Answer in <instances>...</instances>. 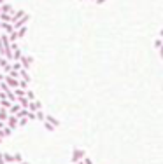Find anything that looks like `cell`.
I'll use <instances>...</instances> for the list:
<instances>
[{"label": "cell", "instance_id": "cell-1", "mask_svg": "<svg viewBox=\"0 0 163 164\" xmlns=\"http://www.w3.org/2000/svg\"><path fill=\"white\" fill-rule=\"evenodd\" d=\"M19 63H21V66L25 68V70H30V66H32V63H34V59H32V56H26L23 54L19 58Z\"/></svg>", "mask_w": 163, "mask_h": 164}, {"label": "cell", "instance_id": "cell-2", "mask_svg": "<svg viewBox=\"0 0 163 164\" xmlns=\"http://www.w3.org/2000/svg\"><path fill=\"white\" fill-rule=\"evenodd\" d=\"M4 82H5V84L11 87V89H16V87H19V79H14V77H11V75H5Z\"/></svg>", "mask_w": 163, "mask_h": 164}, {"label": "cell", "instance_id": "cell-3", "mask_svg": "<svg viewBox=\"0 0 163 164\" xmlns=\"http://www.w3.org/2000/svg\"><path fill=\"white\" fill-rule=\"evenodd\" d=\"M86 154H84V150H81V148H74L72 150V163H79V161H83V157H84Z\"/></svg>", "mask_w": 163, "mask_h": 164}, {"label": "cell", "instance_id": "cell-4", "mask_svg": "<svg viewBox=\"0 0 163 164\" xmlns=\"http://www.w3.org/2000/svg\"><path fill=\"white\" fill-rule=\"evenodd\" d=\"M5 126H7V128H11L12 131H14V129L18 128V117L9 113V117H7V121H5Z\"/></svg>", "mask_w": 163, "mask_h": 164}, {"label": "cell", "instance_id": "cell-5", "mask_svg": "<svg viewBox=\"0 0 163 164\" xmlns=\"http://www.w3.org/2000/svg\"><path fill=\"white\" fill-rule=\"evenodd\" d=\"M28 110H30V112H37V110H42V103H40L39 100H32V101L28 103Z\"/></svg>", "mask_w": 163, "mask_h": 164}, {"label": "cell", "instance_id": "cell-6", "mask_svg": "<svg viewBox=\"0 0 163 164\" xmlns=\"http://www.w3.org/2000/svg\"><path fill=\"white\" fill-rule=\"evenodd\" d=\"M0 30H4V33H12L14 32V28H12V23H5V21H2V28Z\"/></svg>", "mask_w": 163, "mask_h": 164}, {"label": "cell", "instance_id": "cell-7", "mask_svg": "<svg viewBox=\"0 0 163 164\" xmlns=\"http://www.w3.org/2000/svg\"><path fill=\"white\" fill-rule=\"evenodd\" d=\"M46 121H48L49 124H53L54 128H58V126H60V121H58L54 115H51V113H46Z\"/></svg>", "mask_w": 163, "mask_h": 164}, {"label": "cell", "instance_id": "cell-8", "mask_svg": "<svg viewBox=\"0 0 163 164\" xmlns=\"http://www.w3.org/2000/svg\"><path fill=\"white\" fill-rule=\"evenodd\" d=\"M16 101H18L19 105H21V108H28V103H30V100H28L26 96H19Z\"/></svg>", "mask_w": 163, "mask_h": 164}, {"label": "cell", "instance_id": "cell-9", "mask_svg": "<svg viewBox=\"0 0 163 164\" xmlns=\"http://www.w3.org/2000/svg\"><path fill=\"white\" fill-rule=\"evenodd\" d=\"M2 157H4V161H5V164L14 163V155H12L11 152H2Z\"/></svg>", "mask_w": 163, "mask_h": 164}, {"label": "cell", "instance_id": "cell-10", "mask_svg": "<svg viewBox=\"0 0 163 164\" xmlns=\"http://www.w3.org/2000/svg\"><path fill=\"white\" fill-rule=\"evenodd\" d=\"M19 108H21V105H19L18 101H14V103L9 107V113H11V115H16V113L19 112Z\"/></svg>", "mask_w": 163, "mask_h": 164}, {"label": "cell", "instance_id": "cell-11", "mask_svg": "<svg viewBox=\"0 0 163 164\" xmlns=\"http://www.w3.org/2000/svg\"><path fill=\"white\" fill-rule=\"evenodd\" d=\"M11 134H12V129H11V128L4 126V128L0 129V136H2V138H9Z\"/></svg>", "mask_w": 163, "mask_h": 164}, {"label": "cell", "instance_id": "cell-12", "mask_svg": "<svg viewBox=\"0 0 163 164\" xmlns=\"http://www.w3.org/2000/svg\"><path fill=\"white\" fill-rule=\"evenodd\" d=\"M0 9H2V12H9V14H12V12H14V7H12L11 4H5V2L0 5Z\"/></svg>", "mask_w": 163, "mask_h": 164}, {"label": "cell", "instance_id": "cell-13", "mask_svg": "<svg viewBox=\"0 0 163 164\" xmlns=\"http://www.w3.org/2000/svg\"><path fill=\"white\" fill-rule=\"evenodd\" d=\"M19 79H23V80H26V82H30V73H28V70H25V68H21L19 70Z\"/></svg>", "mask_w": 163, "mask_h": 164}, {"label": "cell", "instance_id": "cell-14", "mask_svg": "<svg viewBox=\"0 0 163 164\" xmlns=\"http://www.w3.org/2000/svg\"><path fill=\"white\" fill-rule=\"evenodd\" d=\"M25 14H26V12H25V11H21V9H19V11H14V12H12V21H11V23L18 21V19H19V18H23Z\"/></svg>", "mask_w": 163, "mask_h": 164}, {"label": "cell", "instance_id": "cell-15", "mask_svg": "<svg viewBox=\"0 0 163 164\" xmlns=\"http://www.w3.org/2000/svg\"><path fill=\"white\" fill-rule=\"evenodd\" d=\"M0 21L11 23V21H12V14H9V12H2V14H0Z\"/></svg>", "mask_w": 163, "mask_h": 164}, {"label": "cell", "instance_id": "cell-16", "mask_svg": "<svg viewBox=\"0 0 163 164\" xmlns=\"http://www.w3.org/2000/svg\"><path fill=\"white\" fill-rule=\"evenodd\" d=\"M7 117H9V110L0 107V121H4V122H5V121H7Z\"/></svg>", "mask_w": 163, "mask_h": 164}, {"label": "cell", "instance_id": "cell-17", "mask_svg": "<svg viewBox=\"0 0 163 164\" xmlns=\"http://www.w3.org/2000/svg\"><path fill=\"white\" fill-rule=\"evenodd\" d=\"M4 92H5V98H7L9 101H12V103L16 101V96H14V92H12V89H7V91H4Z\"/></svg>", "mask_w": 163, "mask_h": 164}, {"label": "cell", "instance_id": "cell-18", "mask_svg": "<svg viewBox=\"0 0 163 164\" xmlns=\"http://www.w3.org/2000/svg\"><path fill=\"white\" fill-rule=\"evenodd\" d=\"M35 121H40V122H44V121H46V113H44L42 110H37V112H35Z\"/></svg>", "mask_w": 163, "mask_h": 164}, {"label": "cell", "instance_id": "cell-19", "mask_svg": "<svg viewBox=\"0 0 163 164\" xmlns=\"http://www.w3.org/2000/svg\"><path fill=\"white\" fill-rule=\"evenodd\" d=\"M11 105H12V101H9L7 98L0 100V107H2V108H7V110H9V107H11Z\"/></svg>", "mask_w": 163, "mask_h": 164}, {"label": "cell", "instance_id": "cell-20", "mask_svg": "<svg viewBox=\"0 0 163 164\" xmlns=\"http://www.w3.org/2000/svg\"><path fill=\"white\" fill-rule=\"evenodd\" d=\"M25 91H26V89H21V87H16V89H12L14 96H16V100H18L19 96H25Z\"/></svg>", "mask_w": 163, "mask_h": 164}, {"label": "cell", "instance_id": "cell-21", "mask_svg": "<svg viewBox=\"0 0 163 164\" xmlns=\"http://www.w3.org/2000/svg\"><path fill=\"white\" fill-rule=\"evenodd\" d=\"M11 66H12V70H16V72H19L23 66H21V63L19 61H11Z\"/></svg>", "mask_w": 163, "mask_h": 164}, {"label": "cell", "instance_id": "cell-22", "mask_svg": "<svg viewBox=\"0 0 163 164\" xmlns=\"http://www.w3.org/2000/svg\"><path fill=\"white\" fill-rule=\"evenodd\" d=\"M25 96H26V98H28L30 101H32V100H37V98H35V92L30 91V89H26V91H25Z\"/></svg>", "mask_w": 163, "mask_h": 164}, {"label": "cell", "instance_id": "cell-23", "mask_svg": "<svg viewBox=\"0 0 163 164\" xmlns=\"http://www.w3.org/2000/svg\"><path fill=\"white\" fill-rule=\"evenodd\" d=\"M42 124H44V128L48 129V131H49V133H54V129H56V128H54L53 124H49V122H48V121H44V122H42Z\"/></svg>", "mask_w": 163, "mask_h": 164}, {"label": "cell", "instance_id": "cell-24", "mask_svg": "<svg viewBox=\"0 0 163 164\" xmlns=\"http://www.w3.org/2000/svg\"><path fill=\"white\" fill-rule=\"evenodd\" d=\"M12 155H14V163H16V164H19L21 161H23V155H21L19 152H16V154H12Z\"/></svg>", "mask_w": 163, "mask_h": 164}, {"label": "cell", "instance_id": "cell-25", "mask_svg": "<svg viewBox=\"0 0 163 164\" xmlns=\"http://www.w3.org/2000/svg\"><path fill=\"white\" fill-rule=\"evenodd\" d=\"M154 47H156V49H162V47H163V40L160 38V37L154 40Z\"/></svg>", "mask_w": 163, "mask_h": 164}, {"label": "cell", "instance_id": "cell-26", "mask_svg": "<svg viewBox=\"0 0 163 164\" xmlns=\"http://www.w3.org/2000/svg\"><path fill=\"white\" fill-rule=\"evenodd\" d=\"M19 87H21V89H28V82L23 80V79H19Z\"/></svg>", "mask_w": 163, "mask_h": 164}, {"label": "cell", "instance_id": "cell-27", "mask_svg": "<svg viewBox=\"0 0 163 164\" xmlns=\"http://www.w3.org/2000/svg\"><path fill=\"white\" fill-rule=\"evenodd\" d=\"M7 89H11V87H9V86L2 80V82H0V91H7Z\"/></svg>", "mask_w": 163, "mask_h": 164}, {"label": "cell", "instance_id": "cell-28", "mask_svg": "<svg viewBox=\"0 0 163 164\" xmlns=\"http://www.w3.org/2000/svg\"><path fill=\"white\" fill-rule=\"evenodd\" d=\"M26 119H28V121H35V112H28Z\"/></svg>", "mask_w": 163, "mask_h": 164}, {"label": "cell", "instance_id": "cell-29", "mask_svg": "<svg viewBox=\"0 0 163 164\" xmlns=\"http://www.w3.org/2000/svg\"><path fill=\"white\" fill-rule=\"evenodd\" d=\"M83 164H93V163H91L90 159H88V157L84 155V157H83Z\"/></svg>", "mask_w": 163, "mask_h": 164}, {"label": "cell", "instance_id": "cell-30", "mask_svg": "<svg viewBox=\"0 0 163 164\" xmlns=\"http://www.w3.org/2000/svg\"><path fill=\"white\" fill-rule=\"evenodd\" d=\"M4 79H5V73H4V72H0V82H2Z\"/></svg>", "mask_w": 163, "mask_h": 164}, {"label": "cell", "instance_id": "cell-31", "mask_svg": "<svg viewBox=\"0 0 163 164\" xmlns=\"http://www.w3.org/2000/svg\"><path fill=\"white\" fill-rule=\"evenodd\" d=\"M95 2H96V4H105L107 0H95Z\"/></svg>", "mask_w": 163, "mask_h": 164}, {"label": "cell", "instance_id": "cell-32", "mask_svg": "<svg viewBox=\"0 0 163 164\" xmlns=\"http://www.w3.org/2000/svg\"><path fill=\"white\" fill-rule=\"evenodd\" d=\"M4 126H5V122H4V121H0V129L4 128Z\"/></svg>", "mask_w": 163, "mask_h": 164}, {"label": "cell", "instance_id": "cell-33", "mask_svg": "<svg viewBox=\"0 0 163 164\" xmlns=\"http://www.w3.org/2000/svg\"><path fill=\"white\" fill-rule=\"evenodd\" d=\"M160 38H162V40H163V30H162V32H160Z\"/></svg>", "mask_w": 163, "mask_h": 164}, {"label": "cell", "instance_id": "cell-34", "mask_svg": "<svg viewBox=\"0 0 163 164\" xmlns=\"http://www.w3.org/2000/svg\"><path fill=\"white\" fill-rule=\"evenodd\" d=\"M19 164H30V163H26V161H21V163H19Z\"/></svg>", "mask_w": 163, "mask_h": 164}, {"label": "cell", "instance_id": "cell-35", "mask_svg": "<svg viewBox=\"0 0 163 164\" xmlns=\"http://www.w3.org/2000/svg\"><path fill=\"white\" fill-rule=\"evenodd\" d=\"M2 142H4V138H2V136H0V143H2Z\"/></svg>", "mask_w": 163, "mask_h": 164}, {"label": "cell", "instance_id": "cell-36", "mask_svg": "<svg viewBox=\"0 0 163 164\" xmlns=\"http://www.w3.org/2000/svg\"><path fill=\"white\" fill-rule=\"evenodd\" d=\"M4 2H5V0H0V5H2V4H4Z\"/></svg>", "mask_w": 163, "mask_h": 164}, {"label": "cell", "instance_id": "cell-37", "mask_svg": "<svg viewBox=\"0 0 163 164\" xmlns=\"http://www.w3.org/2000/svg\"><path fill=\"white\" fill-rule=\"evenodd\" d=\"M0 28H2V21H0Z\"/></svg>", "mask_w": 163, "mask_h": 164}, {"label": "cell", "instance_id": "cell-38", "mask_svg": "<svg viewBox=\"0 0 163 164\" xmlns=\"http://www.w3.org/2000/svg\"><path fill=\"white\" fill-rule=\"evenodd\" d=\"M0 14H2V9H0Z\"/></svg>", "mask_w": 163, "mask_h": 164}, {"label": "cell", "instance_id": "cell-39", "mask_svg": "<svg viewBox=\"0 0 163 164\" xmlns=\"http://www.w3.org/2000/svg\"><path fill=\"white\" fill-rule=\"evenodd\" d=\"M11 164H16V163H11Z\"/></svg>", "mask_w": 163, "mask_h": 164}]
</instances>
